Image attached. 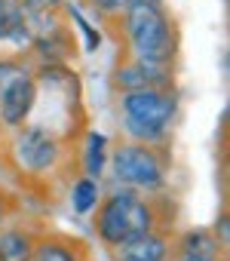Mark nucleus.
<instances>
[{"mask_svg": "<svg viewBox=\"0 0 230 261\" xmlns=\"http://www.w3.org/2000/svg\"><path fill=\"white\" fill-rule=\"evenodd\" d=\"M126 34L141 59V65H163L172 56V25L163 16V10L157 4H132L126 7Z\"/></svg>", "mask_w": 230, "mask_h": 261, "instance_id": "nucleus-1", "label": "nucleus"}, {"mask_svg": "<svg viewBox=\"0 0 230 261\" xmlns=\"http://www.w3.org/2000/svg\"><path fill=\"white\" fill-rule=\"evenodd\" d=\"M123 111H126V129L141 139H160L166 123L175 114V98L145 86V89H132L123 98Z\"/></svg>", "mask_w": 230, "mask_h": 261, "instance_id": "nucleus-2", "label": "nucleus"}, {"mask_svg": "<svg viewBox=\"0 0 230 261\" xmlns=\"http://www.w3.org/2000/svg\"><path fill=\"white\" fill-rule=\"evenodd\" d=\"M151 221H154V215L141 200H135L132 194H113L98 215V233H101V240L120 246L123 240L148 233Z\"/></svg>", "mask_w": 230, "mask_h": 261, "instance_id": "nucleus-3", "label": "nucleus"}, {"mask_svg": "<svg viewBox=\"0 0 230 261\" xmlns=\"http://www.w3.org/2000/svg\"><path fill=\"white\" fill-rule=\"evenodd\" d=\"M113 169H117L120 181H126L132 188H157L163 181V166H160L157 154L141 145L120 148L117 160H113Z\"/></svg>", "mask_w": 230, "mask_h": 261, "instance_id": "nucleus-4", "label": "nucleus"}, {"mask_svg": "<svg viewBox=\"0 0 230 261\" xmlns=\"http://www.w3.org/2000/svg\"><path fill=\"white\" fill-rule=\"evenodd\" d=\"M37 89L31 77H19L10 89L0 92V120L10 126H22V120L28 117V111L34 108Z\"/></svg>", "mask_w": 230, "mask_h": 261, "instance_id": "nucleus-5", "label": "nucleus"}, {"mask_svg": "<svg viewBox=\"0 0 230 261\" xmlns=\"http://www.w3.org/2000/svg\"><path fill=\"white\" fill-rule=\"evenodd\" d=\"M55 157H59V148H55V142L43 133V129H28V133H22V139H19V160L28 169L40 172V169L52 166Z\"/></svg>", "mask_w": 230, "mask_h": 261, "instance_id": "nucleus-6", "label": "nucleus"}, {"mask_svg": "<svg viewBox=\"0 0 230 261\" xmlns=\"http://www.w3.org/2000/svg\"><path fill=\"white\" fill-rule=\"evenodd\" d=\"M120 246H123L120 249V261H163V255H166L163 237H154L151 230L141 233V237L123 240Z\"/></svg>", "mask_w": 230, "mask_h": 261, "instance_id": "nucleus-7", "label": "nucleus"}, {"mask_svg": "<svg viewBox=\"0 0 230 261\" xmlns=\"http://www.w3.org/2000/svg\"><path fill=\"white\" fill-rule=\"evenodd\" d=\"M0 261H31V243L25 233L10 230L0 237Z\"/></svg>", "mask_w": 230, "mask_h": 261, "instance_id": "nucleus-8", "label": "nucleus"}, {"mask_svg": "<svg viewBox=\"0 0 230 261\" xmlns=\"http://www.w3.org/2000/svg\"><path fill=\"white\" fill-rule=\"evenodd\" d=\"M215 252H218V243L206 233V230H196V233H187L184 237V255H190V258H215Z\"/></svg>", "mask_w": 230, "mask_h": 261, "instance_id": "nucleus-9", "label": "nucleus"}, {"mask_svg": "<svg viewBox=\"0 0 230 261\" xmlns=\"http://www.w3.org/2000/svg\"><path fill=\"white\" fill-rule=\"evenodd\" d=\"M95 203H98V185H95L92 178H83V181L74 188V209H77V212H89Z\"/></svg>", "mask_w": 230, "mask_h": 261, "instance_id": "nucleus-10", "label": "nucleus"}, {"mask_svg": "<svg viewBox=\"0 0 230 261\" xmlns=\"http://www.w3.org/2000/svg\"><path fill=\"white\" fill-rule=\"evenodd\" d=\"M7 37H25V19L19 10H7L0 13V40H7Z\"/></svg>", "mask_w": 230, "mask_h": 261, "instance_id": "nucleus-11", "label": "nucleus"}, {"mask_svg": "<svg viewBox=\"0 0 230 261\" xmlns=\"http://www.w3.org/2000/svg\"><path fill=\"white\" fill-rule=\"evenodd\" d=\"M117 83H120L126 92H132V89H145V86H151V77H148L145 65H138V68H123V71L117 74Z\"/></svg>", "mask_w": 230, "mask_h": 261, "instance_id": "nucleus-12", "label": "nucleus"}, {"mask_svg": "<svg viewBox=\"0 0 230 261\" xmlns=\"http://www.w3.org/2000/svg\"><path fill=\"white\" fill-rule=\"evenodd\" d=\"M31 261H77V258H74V252H68L65 246L46 243V246H40L37 252H31Z\"/></svg>", "mask_w": 230, "mask_h": 261, "instance_id": "nucleus-13", "label": "nucleus"}, {"mask_svg": "<svg viewBox=\"0 0 230 261\" xmlns=\"http://www.w3.org/2000/svg\"><path fill=\"white\" fill-rule=\"evenodd\" d=\"M19 77H25V71L16 65V62H10V59H0V92L4 89H10Z\"/></svg>", "mask_w": 230, "mask_h": 261, "instance_id": "nucleus-14", "label": "nucleus"}, {"mask_svg": "<svg viewBox=\"0 0 230 261\" xmlns=\"http://www.w3.org/2000/svg\"><path fill=\"white\" fill-rule=\"evenodd\" d=\"M101 151H104V139L101 136H89V172L92 175L101 172Z\"/></svg>", "mask_w": 230, "mask_h": 261, "instance_id": "nucleus-15", "label": "nucleus"}, {"mask_svg": "<svg viewBox=\"0 0 230 261\" xmlns=\"http://www.w3.org/2000/svg\"><path fill=\"white\" fill-rule=\"evenodd\" d=\"M92 4L98 10H104V13H117L120 10V0H92Z\"/></svg>", "mask_w": 230, "mask_h": 261, "instance_id": "nucleus-16", "label": "nucleus"}, {"mask_svg": "<svg viewBox=\"0 0 230 261\" xmlns=\"http://www.w3.org/2000/svg\"><path fill=\"white\" fill-rule=\"evenodd\" d=\"M181 261H209V258H190V255H184Z\"/></svg>", "mask_w": 230, "mask_h": 261, "instance_id": "nucleus-17", "label": "nucleus"}, {"mask_svg": "<svg viewBox=\"0 0 230 261\" xmlns=\"http://www.w3.org/2000/svg\"><path fill=\"white\" fill-rule=\"evenodd\" d=\"M4 7H7V0H0V13H4Z\"/></svg>", "mask_w": 230, "mask_h": 261, "instance_id": "nucleus-18", "label": "nucleus"}, {"mask_svg": "<svg viewBox=\"0 0 230 261\" xmlns=\"http://www.w3.org/2000/svg\"><path fill=\"white\" fill-rule=\"evenodd\" d=\"M0 215H4V209H0Z\"/></svg>", "mask_w": 230, "mask_h": 261, "instance_id": "nucleus-19", "label": "nucleus"}]
</instances>
